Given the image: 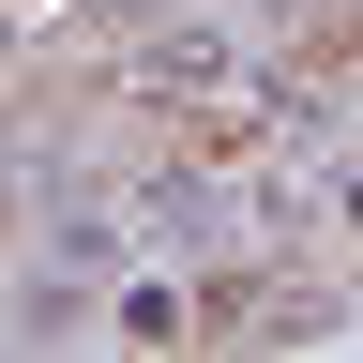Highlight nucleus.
<instances>
[{"instance_id":"obj_1","label":"nucleus","mask_w":363,"mask_h":363,"mask_svg":"<svg viewBox=\"0 0 363 363\" xmlns=\"http://www.w3.org/2000/svg\"><path fill=\"white\" fill-rule=\"evenodd\" d=\"M121 91H136V106H167V121H197V136H272V121H288V91H272L227 30H167V45H136Z\"/></svg>"}]
</instances>
